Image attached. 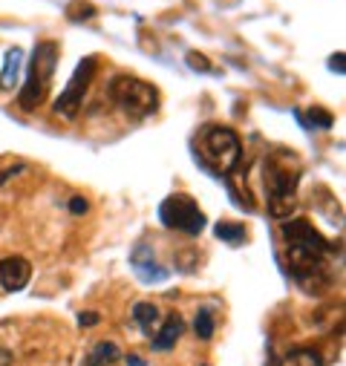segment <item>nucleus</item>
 <instances>
[{
  "mask_svg": "<svg viewBox=\"0 0 346 366\" xmlns=\"http://www.w3.org/2000/svg\"><path fill=\"white\" fill-rule=\"evenodd\" d=\"M286 242V263L303 291L318 294L332 283V242L309 220H286L280 228Z\"/></svg>",
  "mask_w": 346,
  "mask_h": 366,
  "instance_id": "1",
  "label": "nucleus"
},
{
  "mask_svg": "<svg viewBox=\"0 0 346 366\" xmlns=\"http://www.w3.org/2000/svg\"><path fill=\"white\" fill-rule=\"evenodd\" d=\"M300 159L289 150H271L263 159V188L268 196V217L274 220H286L289 213L297 208V182H300Z\"/></svg>",
  "mask_w": 346,
  "mask_h": 366,
  "instance_id": "2",
  "label": "nucleus"
},
{
  "mask_svg": "<svg viewBox=\"0 0 346 366\" xmlns=\"http://www.w3.org/2000/svg\"><path fill=\"white\" fill-rule=\"evenodd\" d=\"M194 153L199 165L214 176H234L242 165V141L237 130L225 125H205L194 139Z\"/></svg>",
  "mask_w": 346,
  "mask_h": 366,
  "instance_id": "3",
  "label": "nucleus"
},
{
  "mask_svg": "<svg viewBox=\"0 0 346 366\" xmlns=\"http://www.w3.org/2000/svg\"><path fill=\"white\" fill-rule=\"evenodd\" d=\"M58 58H61V46L55 41H41L32 52V61H29V72L23 81V89L18 96L20 110L26 113H35L52 89V78H55V67H58Z\"/></svg>",
  "mask_w": 346,
  "mask_h": 366,
  "instance_id": "4",
  "label": "nucleus"
},
{
  "mask_svg": "<svg viewBox=\"0 0 346 366\" xmlns=\"http://www.w3.org/2000/svg\"><path fill=\"white\" fill-rule=\"evenodd\" d=\"M110 101L133 118H147L159 110V89L136 75H116L110 81Z\"/></svg>",
  "mask_w": 346,
  "mask_h": 366,
  "instance_id": "5",
  "label": "nucleus"
},
{
  "mask_svg": "<svg viewBox=\"0 0 346 366\" xmlns=\"http://www.w3.org/2000/svg\"><path fill=\"white\" fill-rule=\"evenodd\" d=\"M159 222L165 228H171V231H182L187 236H199L208 220H205V213H202V208L197 205L194 196L173 194L159 205Z\"/></svg>",
  "mask_w": 346,
  "mask_h": 366,
  "instance_id": "6",
  "label": "nucleus"
},
{
  "mask_svg": "<svg viewBox=\"0 0 346 366\" xmlns=\"http://www.w3.org/2000/svg\"><path fill=\"white\" fill-rule=\"evenodd\" d=\"M96 70H99V58H96V55H87L84 61H78L73 78L67 81L64 93H61L58 101H55V113H58L61 118H70V121H73V118L81 113L84 96H87L92 78H96Z\"/></svg>",
  "mask_w": 346,
  "mask_h": 366,
  "instance_id": "7",
  "label": "nucleus"
},
{
  "mask_svg": "<svg viewBox=\"0 0 346 366\" xmlns=\"http://www.w3.org/2000/svg\"><path fill=\"white\" fill-rule=\"evenodd\" d=\"M130 265H133V271L139 274V280L142 283H165L171 274H168V268L156 260V251L150 248V246H136V251L130 254Z\"/></svg>",
  "mask_w": 346,
  "mask_h": 366,
  "instance_id": "8",
  "label": "nucleus"
},
{
  "mask_svg": "<svg viewBox=\"0 0 346 366\" xmlns=\"http://www.w3.org/2000/svg\"><path fill=\"white\" fill-rule=\"evenodd\" d=\"M32 280V265L23 257H6L0 260V286L6 291H20Z\"/></svg>",
  "mask_w": 346,
  "mask_h": 366,
  "instance_id": "9",
  "label": "nucleus"
},
{
  "mask_svg": "<svg viewBox=\"0 0 346 366\" xmlns=\"http://www.w3.org/2000/svg\"><path fill=\"white\" fill-rule=\"evenodd\" d=\"M182 332H185V320H182L179 315H171V317L165 320V326L153 334V349H156V352H168V349H173L176 341L182 338Z\"/></svg>",
  "mask_w": 346,
  "mask_h": 366,
  "instance_id": "10",
  "label": "nucleus"
},
{
  "mask_svg": "<svg viewBox=\"0 0 346 366\" xmlns=\"http://www.w3.org/2000/svg\"><path fill=\"white\" fill-rule=\"evenodd\" d=\"M133 320H136V326L144 332V334H150V332H156L159 329V306L156 303H136L133 306Z\"/></svg>",
  "mask_w": 346,
  "mask_h": 366,
  "instance_id": "11",
  "label": "nucleus"
},
{
  "mask_svg": "<svg viewBox=\"0 0 346 366\" xmlns=\"http://www.w3.org/2000/svg\"><path fill=\"white\" fill-rule=\"evenodd\" d=\"M118 358H121V352H118V346H116L113 341H99L96 346L89 349L84 366H110V363H116Z\"/></svg>",
  "mask_w": 346,
  "mask_h": 366,
  "instance_id": "12",
  "label": "nucleus"
},
{
  "mask_svg": "<svg viewBox=\"0 0 346 366\" xmlns=\"http://www.w3.org/2000/svg\"><path fill=\"white\" fill-rule=\"evenodd\" d=\"M20 61H23V49L12 46L6 52V64H4V72H0V89H12L15 81H18V72H20Z\"/></svg>",
  "mask_w": 346,
  "mask_h": 366,
  "instance_id": "13",
  "label": "nucleus"
},
{
  "mask_svg": "<svg viewBox=\"0 0 346 366\" xmlns=\"http://www.w3.org/2000/svg\"><path fill=\"white\" fill-rule=\"evenodd\" d=\"M214 234H216V239L228 242V246H242V242L248 239V231H245V225H242V222H228V220L216 222Z\"/></svg>",
  "mask_w": 346,
  "mask_h": 366,
  "instance_id": "14",
  "label": "nucleus"
},
{
  "mask_svg": "<svg viewBox=\"0 0 346 366\" xmlns=\"http://www.w3.org/2000/svg\"><path fill=\"white\" fill-rule=\"evenodd\" d=\"M214 329H216V317H214V306H202L194 317V332L199 341H211L214 338Z\"/></svg>",
  "mask_w": 346,
  "mask_h": 366,
  "instance_id": "15",
  "label": "nucleus"
},
{
  "mask_svg": "<svg viewBox=\"0 0 346 366\" xmlns=\"http://www.w3.org/2000/svg\"><path fill=\"white\" fill-rule=\"evenodd\" d=\"M96 15H99V9L92 6V4H87V0H73V4L67 6V20H73V23L92 20Z\"/></svg>",
  "mask_w": 346,
  "mask_h": 366,
  "instance_id": "16",
  "label": "nucleus"
},
{
  "mask_svg": "<svg viewBox=\"0 0 346 366\" xmlns=\"http://www.w3.org/2000/svg\"><path fill=\"white\" fill-rule=\"evenodd\" d=\"M306 125L314 130H329L335 125V115L323 107H311V110H306Z\"/></svg>",
  "mask_w": 346,
  "mask_h": 366,
  "instance_id": "17",
  "label": "nucleus"
},
{
  "mask_svg": "<svg viewBox=\"0 0 346 366\" xmlns=\"http://www.w3.org/2000/svg\"><path fill=\"white\" fill-rule=\"evenodd\" d=\"M185 61H187V67H191L194 72H214L211 61H208L202 52H187V55H185Z\"/></svg>",
  "mask_w": 346,
  "mask_h": 366,
  "instance_id": "18",
  "label": "nucleus"
},
{
  "mask_svg": "<svg viewBox=\"0 0 346 366\" xmlns=\"http://www.w3.org/2000/svg\"><path fill=\"white\" fill-rule=\"evenodd\" d=\"M99 320H101L99 312H81V315H78V326H81V329H92Z\"/></svg>",
  "mask_w": 346,
  "mask_h": 366,
  "instance_id": "19",
  "label": "nucleus"
},
{
  "mask_svg": "<svg viewBox=\"0 0 346 366\" xmlns=\"http://www.w3.org/2000/svg\"><path fill=\"white\" fill-rule=\"evenodd\" d=\"M343 64H346V55H343V52H338V55H332V58H329V67H332V72H338V75H343V72H346V67H343Z\"/></svg>",
  "mask_w": 346,
  "mask_h": 366,
  "instance_id": "20",
  "label": "nucleus"
},
{
  "mask_svg": "<svg viewBox=\"0 0 346 366\" xmlns=\"http://www.w3.org/2000/svg\"><path fill=\"white\" fill-rule=\"evenodd\" d=\"M70 210H73V213H87V210H89V202H87L84 196H73V199H70Z\"/></svg>",
  "mask_w": 346,
  "mask_h": 366,
  "instance_id": "21",
  "label": "nucleus"
},
{
  "mask_svg": "<svg viewBox=\"0 0 346 366\" xmlns=\"http://www.w3.org/2000/svg\"><path fill=\"white\" fill-rule=\"evenodd\" d=\"M9 363H12V352L0 346V366H9Z\"/></svg>",
  "mask_w": 346,
  "mask_h": 366,
  "instance_id": "22",
  "label": "nucleus"
},
{
  "mask_svg": "<svg viewBox=\"0 0 346 366\" xmlns=\"http://www.w3.org/2000/svg\"><path fill=\"white\" fill-rule=\"evenodd\" d=\"M128 363H130V366H144V360H142L139 355H128Z\"/></svg>",
  "mask_w": 346,
  "mask_h": 366,
  "instance_id": "23",
  "label": "nucleus"
}]
</instances>
